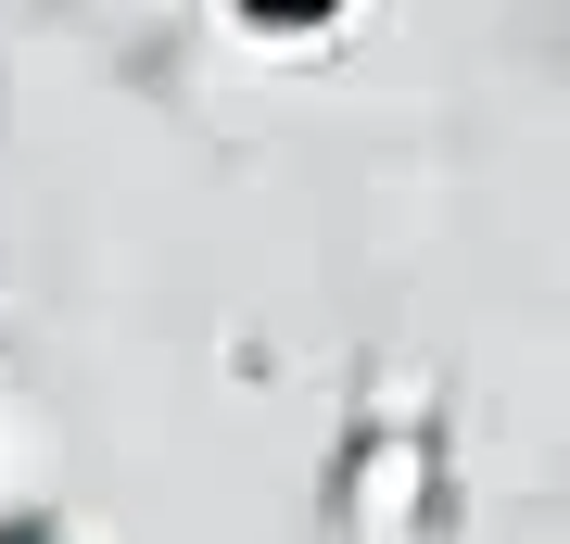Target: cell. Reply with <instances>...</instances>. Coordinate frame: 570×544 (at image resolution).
Masks as SVG:
<instances>
[{"label": "cell", "mask_w": 570, "mask_h": 544, "mask_svg": "<svg viewBox=\"0 0 570 544\" xmlns=\"http://www.w3.org/2000/svg\"><path fill=\"white\" fill-rule=\"evenodd\" d=\"M355 520H367V532H419V520H431V431H381V444H355Z\"/></svg>", "instance_id": "obj_1"}, {"label": "cell", "mask_w": 570, "mask_h": 544, "mask_svg": "<svg viewBox=\"0 0 570 544\" xmlns=\"http://www.w3.org/2000/svg\"><path fill=\"white\" fill-rule=\"evenodd\" d=\"M0 544H51V520H13V532H0Z\"/></svg>", "instance_id": "obj_2"}, {"label": "cell", "mask_w": 570, "mask_h": 544, "mask_svg": "<svg viewBox=\"0 0 570 544\" xmlns=\"http://www.w3.org/2000/svg\"><path fill=\"white\" fill-rule=\"evenodd\" d=\"M279 13H317V0H279Z\"/></svg>", "instance_id": "obj_3"}]
</instances>
